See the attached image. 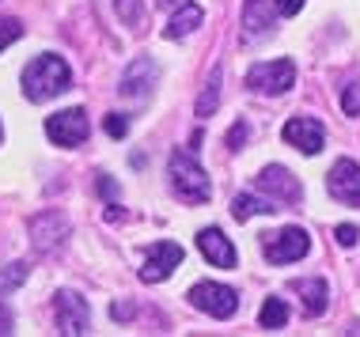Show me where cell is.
<instances>
[{
	"label": "cell",
	"mask_w": 360,
	"mask_h": 337,
	"mask_svg": "<svg viewBox=\"0 0 360 337\" xmlns=\"http://www.w3.org/2000/svg\"><path fill=\"white\" fill-rule=\"evenodd\" d=\"M69 84H72V69L65 65V57H57V53L34 57V61L23 69V95L31 103L53 99V95L69 91Z\"/></svg>",
	"instance_id": "1"
},
{
	"label": "cell",
	"mask_w": 360,
	"mask_h": 337,
	"mask_svg": "<svg viewBox=\"0 0 360 337\" xmlns=\"http://www.w3.org/2000/svg\"><path fill=\"white\" fill-rule=\"evenodd\" d=\"M171 190L179 194L186 205H205L212 197V178L205 175V167L198 163L193 152H174L171 156Z\"/></svg>",
	"instance_id": "2"
},
{
	"label": "cell",
	"mask_w": 360,
	"mask_h": 337,
	"mask_svg": "<svg viewBox=\"0 0 360 337\" xmlns=\"http://www.w3.org/2000/svg\"><path fill=\"white\" fill-rule=\"evenodd\" d=\"M190 303L198 307L201 315H212V319H231L239 311V296L236 288L217 284V281H201L190 288Z\"/></svg>",
	"instance_id": "3"
},
{
	"label": "cell",
	"mask_w": 360,
	"mask_h": 337,
	"mask_svg": "<svg viewBox=\"0 0 360 337\" xmlns=\"http://www.w3.org/2000/svg\"><path fill=\"white\" fill-rule=\"evenodd\" d=\"M296 84V65L292 61H262L247 72V88L258 95H285Z\"/></svg>",
	"instance_id": "4"
},
{
	"label": "cell",
	"mask_w": 360,
	"mask_h": 337,
	"mask_svg": "<svg viewBox=\"0 0 360 337\" xmlns=\"http://www.w3.org/2000/svg\"><path fill=\"white\" fill-rule=\"evenodd\" d=\"M307 250H311V235L304 227H285V231H277V235H266V243H262V254L274 265L300 262Z\"/></svg>",
	"instance_id": "5"
},
{
	"label": "cell",
	"mask_w": 360,
	"mask_h": 337,
	"mask_svg": "<svg viewBox=\"0 0 360 337\" xmlns=\"http://www.w3.org/2000/svg\"><path fill=\"white\" fill-rule=\"evenodd\" d=\"M53 307H57V330L65 337H80L91 330V307L80 292H57Z\"/></svg>",
	"instance_id": "6"
},
{
	"label": "cell",
	"mask_w": 360,
	"mask_h": 337,
	"mask_svg": "<svg viewBox=\"0 0 360 337\" xmlns=\"http://www.w3.org/2000/svg\"><path fill=\"white\" fill-rule=\"evenodd\" d=\"M87 129H91V125H87V114L80 107L50 114V118H46V137H50L53 144H61V148H76V144H84Z\"/></svg>",
	"instance_id": "7"
},
{
	"label": "cell",
	"mask_w": 360,
	"mask_h": 337,
	"mask_svg": "<svg viewBox=\"0 0 360 337\" xmlns=\"http://www.w3.org/2000/svg\"><path fill=\"white\" fill-rule=\"evenodd\" d=\"M65 239H69V220H65L61 213L46 209V213H38L31 220V243H34L38 254H53V250H61Z\"/></svg>",
	"instance_id": "8"
},
{
	"label": "cell",
	"mask_w": 360,
	"mask_h": 337,
	"mask_svg": "<svg viewBox=\"0 0 360 337\" xmlns=\"http://www.w3.org/2000/svg\"><path fill=\"white\" fill-rule=\"evenodd\" d=\"M258 194H266V197H274L277 205H296L300 197H304V186H300V178L292 175L288 167H266L258 175Z\"/></svg>",
	"instance_id": "9"
},
{
	"label": "cell",
	"mask_w": 360,
	"mask_h": 337,
	"mask_svg": "<svg viewBox=\"0 0 360 337\" xmlns=\"http://www.w3.org/2000/svg\"><path fill=\"white\" fill-rule=\"evenodd\" d=\"M179 262H182V246H179V243H155V246L148 250V258H144L141 281H144V284L167 281L174 269H179Z\"/></svg>",
	"instance_id": "10"
},
{
	"label": "cell",
	"mask_w": 360,
	"mask_h": 337,
	"mask_svg": "<svg viewBox=\"0 0 360 337\" xmlns=\"http://www.w3.org/2000/svg\"><path fill=\"white\" fill-rule=\"evenodd\" d=\"M330 194L334 201H342V205H353L360 209V167L353 159H338L334 167H330Z\"/></svg>",
	"instance_id": "11"
},
{
	"label": "cell",
	"mask_w": 360,
	"mask_h": 337,
	"mask_svg": "<svg viewBox=\"0 0 360 337\" xmlns=\"http://www.w3.org/2000/svg\"><path fill=\"white\" fill-rule=\"evenodd\" d=\"M285 140L292 144V148H300L304 156H319L323 152V125H319L315 118H288L285 121Z\"/></svg>",
	"instance_id": "12"
},
{
	"label": "cell",
	"mask_w": 360,
	"mask_h": 337,
	"mask_svg": "<svg viewBox=\"0 0 360 337\" xmlns=\"http://www.w3.org/2000/svg\"><path fill=\"white\" fill-rule=\"evenodd\" d=\"M198 250L205 254V262H212L217 269H231V265H236V246H231V239L224 235L220 227L198 231Z\"/></svg>",
	"instance_id": "13"
},
{
	"label": "cell",
	"mask_w": 360,
	"mask_h": 337,
	"mask_svg": "<svg viewBox=\"0 0 360 337\" xmlns=\"http://www.w3.org/2000/svg\"><path fill=\"white\" fill-rule=\"evenodd\" d=\"M155 76H160V72H155V61H152V57H137V61H133L129 69L122 72V88H118V91L125 95V99H144V95L152 91Z\"/></svg>",
	"instance_id": "14"
},
{
	"label": "cell",
	"mask_w": 360,
	"mask_h": 337,
	"mask_svg": "<svg viewBox=\"0 0 360 337\" xmlns=\"http://www.w3.org/2000/svg\"><path fill=\"white\" fill-rule=\"evenodd\" d=\"M269 27H274V8L266 0H243V38L255 42V38L269 34Z\"/></svg>",
	"instance_id": "15"
},
{
	"label": "cell",
	"mask_w": 360,
	"mask_h": 337,
	"mask_svg": "<svg viewBox=\"0 0 360 337\" xmlns=\"http://www.w3.org/2000/svg\"><path fill=\"white\" fill-rule=\"evenodd\" d=\"M292 288H296L300 296H304V315H311V319H319V315L326 311V300H330V292H326V281H319V277H311V281H292Z\"/></svg>",
	"instance_id": "16"
},
{
	"label": "cell",
	"mask_w": 360,
	"mask_h": 337,
	"mask_svg": "<svg viewBox=\"0 0 360 337\" xmlns=\"http://www.w3.org/2000/svg\"><path fill=\"white\" fill-rule=\"evenodd\" d=\"M269 213H281L277 201L274 197H255V194H239L236 201H231V216L239 220H250V216H269Z\"/></svg>",
	"instance_id": "17"
},
{
	"label": "cell",
	"mask_w": 360,
	"mask_h": 337,
	"mask_svg": "<svg viewBox=\"0 0 360 337\" xmlns=\"http://www.w3.org/2000/svg\"><path fill=\"white\" fill-rule=\"evenodd\" d=\"M201 19H205V12H201L198 4H179L174 8V15H171V23H167V38H182V34H190V31H198L201 27Z\"/></svg>",
	"instance_id": "18"
},
{
	"label": "cell",
	"mask_w": 360,
	"mask_h": 337,
	"mask_svg": "<svg viewBox=\"0 0 360 337\" xmlns=\"http://www.w3.org/2000/svg\"><path fill=\"white\" fill-rule=\"evenodd\" d=\"M220 80H224V72H220V69H212L209 84H205V91H201V99H198V118H209V114L220 107Z\"/></svg>",
	"instance_id": "19"
},
{
	"label": "cell",
	"mask_w": 360,
	"mask_h": 337,
	"mask_svg": "<svg viewBox=\"0 0 360 337\" xmlns=\"http://www.w3.org/2000/svg\"><path fill=\"white\" fill-rule=\"evenodd\" d=\"M258 322H262V330H281V326L288 322V307L281 300H266L258 311Z\"/></svg>",
	"instance_id": "20"
},
{
	"label": "cell",
	"mask_w": 360,
	"mask_h": 337,
	"mask_svg": "<svg viewBox=\"0 0 360 337\" xmlns=\"http://www.w3.org/2000/svg\"><path fill=\"white\" fill-rule=\"evenodd\" d=\"M114 8H118V15H122V23L125 27H137L144 23V8H141V0H114Z\"/></svg>",
	"instance_id": "21"
},
{
	"label": "cell",
	"mask_w": 360,
	"mask_h": 337,
	"mask_svg": "<svg viewBox=\"0 0 360 337\" xmlns=\"http://www.w3.org/2000/svg\"><path fill=\"white\" fill-rule=\"evenodd\" d=\"M23 281H27V265H23V262L0 269V292H12V288H19Z\"/></svg>",
	"instance_id": "22"
},
{
	"label": "cell",
	"mask_w": 360,
	"mask_h": 337,
	"mask_svg": "<svg viewBox=\"0 0 360 337\" xmlns=\"http://www.w3.org/2000/svg\"><path fill=\"white\" fill-rule=\"evenodd\" d=\"M103 129L110 133L114 140H122L125 133H129V118H125V114H106V121H103Z\"/></svg>",
	"instance_id": "23"
},
{
	"label": "cell",
	"mask_w": 360,
	"mask_h": 337,
	"mask_svg": "<svg viewBox=\"0 0 360 337\" xmlns=\"http://www.w3.org/2000/svg\"><path fill=\"white\" fill-rule=\"evenodd\" d=\"M19 34H23V23H19V19H0V50L12 46Z\"/></svg>",
	"instance_id": "24"
},
{
	"label": "cell",
	"mask_w": 360,
	"mask_h": 337,
	"mask_svg": "<svg viewBox=\"0 0 360 337\" xmlns=\"http://www.w3.org/2000/svg\"><path fill=\"white\" fill-rule=\"evenodd\" d=\"M247 140H250V125H247V121H236V125L228 129V148H231V152H239Z\"/></svg>",
	"instance_id": "25"
},
{
	"label": "cell",
	"mask_w": 360,
	"mask_h": 337,
	"mask_svg": "<svg viewBox=\"0 0 360 337\" xmlns=\"http://www.w3.org/2000/svg\"><path fill=\"white\" fill-rule=\"evenodd\" d=\"M342 110H345V114H360V80H353V84L342 91Z\"/></svg>",
	"instance_id": "26"
},
{
	"label": "cell",
	"mask_w": 360,
	"mask_h": 337,
	"mask_svg": "<svg viewBox=\"0 0 360 337\" xmlns=\"http://www.w3.org/2000/svg\"><path fill=\"white\" fill-rule=\"evenodd\" d=\"M334 239H338L342 246H356V239H360V227H353V224H342V227L334 231Z\"/></svg>",
	"instance_id": "27"
},
{
	"label": "cell",
	"mask_w": 360,
	"mask_h": 337,
	"mask_svg": "<svg viewBox=\"0 0 360 337\" xmlns=\"http://www.w3.org/2000/svg\"><path fill=\"white\" fill-rule=\"evenodd\" d=\"M277 12L281 15H300V12H304V0H277Z\"/></svg>",
	"instance_id": "28"
},
{
	"label": "cell",
	"mask_w": 360,
	"mask_h": 337,
	"mask_svg": "<svg viewBox=\"0 0 360 337\" xmlns=\"http://www.w3.org/2000/svg\"><path fill=\"white\" fill-rule=\"evenodd\" d=\"M12 326H15L12 311H8V303H0V337H4V333H12Z\"/></svg>",
	"instance_id": "29"
},
{
	"label": "cell",
	"mask_w": 360,
	"mask_h": 337,
	"mask_svg": "<svg viewBox=\"0 0 360 337\" xmlns=\"http://www.w3.org/2000/svg\"><path fill=\"white\" fill-rule=\"evenodd\" d=\"M110 315H114V319H129L133 307H129V303H114V311H110Z\"/></svg>",
	"instance_id": "30"
},
{
	"label": "cell",
	"mask_w": 360,
	"mask_h": 337,
	"mask_svg": "<svg viewBox=\"0 0 360 337\" xmlns=\"http://www.w3.org/2000/svg\"><path fill=\"white\" fill-rule=\"evenodd\" d=\"M99 194H103V197H114L118 190H114V182H110V178H99Z\"/></svg>",
	"instance_id": "31"
},
{
	"label": "cell",
	"mask_w": 360,
	"mask_h": 337,
	"mask_svg": "<svg viewBox=\"0 0 360 337\" xmlns=\"http://www.w3.org/2000/svg\"><path fill=\"white\" fill-rule=\"evenodd\" d=\"M160 4H167V8H179V0H160Z\"/></svg>",
	"instance_id": "32"
},
{
	"label": "cell",
	"mask_w": 360,
	"mask_h": 337,
	"mask_svg": "<svg viewBox=\"0 0 360 337\" xmlns=\"http://www.w3.org/2000/svg\"><path fill=\"white\" fill-rule=\"evenodd\" d=\"M0 137H4V129H0Z\"/></svg>",
	"instance_id": "33"
}]
</instances>
